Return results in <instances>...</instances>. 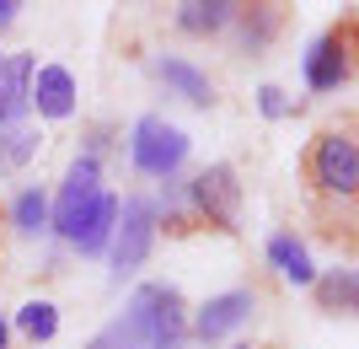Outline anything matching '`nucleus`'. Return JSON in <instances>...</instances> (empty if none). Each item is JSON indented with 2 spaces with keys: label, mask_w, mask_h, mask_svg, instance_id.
<instances>
[{
  "label": "nucleus",
  "mask_w": 359,
  "mask_h": 349,
  "mask_svg": "<svg viewBox=\"0 0 359 349\" xmlns=\"http://www.w3.org/2000/svg\"><path fill=\"white\" fill-rule=\"evenodd\" d=\"M27 86H32V60L27 54L0 60V129L22 124V113H27Z\"/></svg>",
  "instance_id": "obj_10"
},
{
  "label": "nucleus",
  "mask_w": 359,
  "mask_h": 349,
  "mask_svg": "<svg viewBox=\"0 0 359 349\" xmlns=\"http://www.w3.org/2000/svg\"><path fill=\"white\" fill-rule=\"evenodd\" d=\"M257 312V296L252 290H225V296H210V301L194 312V322H188V334L204 338V344H220L231 328H241V322Z\"/></svg>",
  "instance_id": "obj_8"
},
{
  "label": "nucleus",
  "mask_w": 359,
  "mask_h": 349,
  "mask_svg": "<svg viewBox=\"0 0 359 349\" xmlns=\"http://www.w3.org/2000/svg\"><path fill=\"white\" fill-rule=\"evenodd\" d=\"M156 76L166 81V91H177L182 103H194V107H210L215 103L210 76H204L198 65H188V60H156Z\"/></svg>",
  "instance_id": "obj_12"
},
{
  "label": "nucleus",
  "mask_w": 359,
  "mask_h": 349,
  "mask_svg": "<svg viewBox=\"0 0 359 349\" xmlns=\"http://www.w3.org/2000/svg\"><path fill=\"white\" fill-rule=\"evenodd\" d=\"M6 338H11V328H6V317H0V349H6Z\"/></svg>",
  "instance_id": "obj_23"
},
{
  "label": "nucleus",
  "mask_w": 359,
  "mask_h": 349,
  "mask_svg": "<svg viewBox=\"0 0 359 349\" xmlns=\"http://www.w3.org/2000/svg\"><path fill=\"white\" fill-rule=\"evenodd\" d=\"M0 60H6V54H0Z\"/></svg>",
  "instance_id": "obj_25"
},
{
  "label": "nucleus",
  "mask_w": 359,
  "mask_h": 349,
  "mask_svg": "<svg viewBox=\"0 0 359 349\" xmlns=\"http://www.w3.org/2000/svg\"><path fill=\"white\" fill-rule=\"evenodd\" d=\"M311 178L322 194H338V199H354L359 188V145L348 129H327V135L316 140L311 151Z\"/></svg>",
  "instance_id": "obj_6"
},
{
  "label": "nucleus",
  "mask_w": 359,
  "mask_h": 349,
  "mask_svg": "<svg viewBox=\"0 0 359 349\" xmlns=\"http://www.w3.org/2000/svg\"><path fill=\"white\" fill-rule=\"evenodd\" d=\"M236 22H241V44H247V48H263L273 38V27H279V16H273L269 6H257V11H236Z\"/></svg>",
  "instance_id": "obj_19"
},
{
  "label": "nucleus",
  "mask_w": 359,
  "mask_h": 349,
  "mask_svg": "<svg viewBox=\"0 0 359 349\" xmlns=\"http://www.w3.org/2000/svg\"><path fill=\"white\" fill-rule=\"evenodd\" d=\"M86 349H140V344H135V334L123 328V317H113V322H107V328H102L97 338H91Z\"/></svg>",
  "instance_id": "obj_20"
},
{
  "label": "nucleus",
  "mask_w": 359,
  "mask_h": 349,
  "mask_svg": "<svg viewBox=\"0 0 359 349\" xmlns=\"http://www.w3.org/2000/svg\"><path fill=\"white\" fill-rule=\"evenodd\" d=\"M97 199H102V162H97V156H75L70 162V172H65V183H60V199H54V204H48V226L60 231L65 242H70L75 237V226H81V220H86L91 215V204H97Z\"/></svg>",
  "instance_id": "obj_2"
},
{
  "label": "nucleus",
  "mask_w": 359,
  "mask_h": 349,
  "mask_svg": "<svg viewBox=\"0 0 359 349\" xmlns=\"http://www.w3.org/2000/svg\"><path fill=\"white\" fill-rule=\"evenodd\" d=\"M11 226H16V237H43L48 231V199L38 188H22L11 199Z\"/></svg>",
  "instance_id": "obj_16"
},
{
  "label": "nucleus",
  "mask_w": 359,
  "mask_h": 349,
  "mask_svg": "<svg viewBox=\"0 0 359 349\" xmlns=\"http://www.w3.org/2000/svg\"><path fill=\"white\" fill-rule=\"evenodd\" d=\"M257 107H263L269 119H285V113H290V97L279 86H263V91H257Z\"/></svg>",
  "instance_id": "obj_21"
},
{
  "label": "nucleus",
  "mask_w": 359,
  "mask_h": 349,
  "mask_svg": "<svg viewBox=\"0 0 359 349\" xmlns=\"http://www.w3.org/2000/svg\"><path fill=\"white\" fill-rule=\"evenodd\" d=\"M241 6H231V0H188V6H177V27L194 32V38H204V32H225L231 22H236Z\"/></svg>",
  "instance_id": "obj_13"
},
{
  "label": "nucleus",
  "mask_w": 359,
  "mask_h": 349,
  "mask_svg": "<svg viewBox=\"0 0 359 349\" xmlns=\"http://www.w3.org/2000/svg\"><path fill=\"white\" fill-rule=\"evenodd\" d=\"M348 65H354V32H322L311 44V54H306V86L311 91H338L348 81Z\"/></svg>",
  "instance_id": "obj_7"
},
{
  "label": "nucleus",
  "mask_w": 359,
  "mask_h": 349,
  "mask_svg": "<svg viewBox=\"0 0 359 349\" xmlns=\"http://www.w3.org/2000/svg\"><path fill=\"white\" fill-rule=\"evenodd\" d=\"M16 11H22L16 0H0V32H6V27H11V22H16Z\"/></svg>",
  "instance_id": "obj_22"
},
{
  "label": "nucleus",
  "mask_w": 359,
  "mask_h": 349,
  "mask_svg": "<svg viewBox=\"0 0 359 349\" xmlns=\"http://www.w3.org/2000/svg\"><path fill=\"white\" fill-rule=\"evenodd\" d=\"M32 151H38V135H32V129H22V124H11V129L0 135V172H16Z\"/></svg>",
  "instance_id": "obj_18"
},
{
  "label": "nucleus",
  "mask_w": 359,
  "mask_h": 349,
  "mask_svg": "<svg viewBox=\"0 0 359 349\" xmlns=\"http://www.w3.org/2000/svg\"><path fill=\"white\" fill-rule=\"evenodd\" d=\"M311 290H316V301H322V312H354V301H359V274L344 263V269L316 274Z\"/></svg>",
  "instance_id": "obj_15"
},
{
  "label": "nucleus",
  "mask_w": 359,
  "mask_h": 349,
  "mask_svg": "<svg viewBox=\"0 0 359 349\" xmlns=\"http://www.w3.org/2000/svg\"><path fill=\"white\" fill-rule=\"evenodd\" d=\"M113 226H118V199L102 194L97 204H91V215L75 226L70 247L81 253V258H97V253H107V242H113Z\"/></svg>",
  "instance_id": "obj_11"
},
{
  "label": "nucleus",
  "mask_w": 359,
  "mask_h": 349,
  "mask_svg": "<svg viewBox=\"0 0 359 349\" xmlns=\"http://www.w3.org/2000/svg\"><path fill=\"white\" fill-rule=\"evenodd\" d=\"M269 263L279 274H285L290 285H311L316 269H311V253H306V242L300 237H290V231H279V237H269Z\"/></svg>",
  "instance_id": "obj_14"
},
{
  "label": "nucleus",
  "mask_w": 359,
  "mask_h": 349,
  "mask_svg": "<svg viewBox=\"0 0 359 349\" xmlns=\"http://www.w3.org/2000/svg\"><path fill=\"white\" fill-rule=\"evenodd\" d=\"M188 204L198 210V220H210L215 231H236V215H241V183L231 162H215L204 167L194 183H188Z\"/></svg>",
  "instance_id": "obj_5"
},
{
  "label": "nucleus",
  "mask_w": 359,
  "mask_h": 349,
  "mask_svg": "<svg viewBox=\"0 0 359 349\" xmlns=\"http://www.w3.org/2000/svg\"><path fill=\"white\" fill-rule=\"evenodd\" d=\"M16 328H22L32 344H48V338L60 334V306L54 301H27L22 312H16Z\"/></svg>",
  "instance_id": "obj_17"
},
{
  "label": "nucleus",
  "mask_w": 359,
  "mask_h": 349,
  "mask_svg": "<svg viewBox=\"0 0 359 349\" xmlns=\"http://www.w3.org/2000/svg\"><path fill=\"white\" fill-rule=\"evenodd\" d=\"M231 349H252V344H231Z\"/></svg>",
  "instance_id": "obj_24"
},
{
  "label": "nucleus",
  "mask_w": 359,
  "mask_h": 349,
  "mask_svg": "<svg viewBox=\"0 0 359 349\" xmlns=\"http://www.w3.org/2000/svg\"><path fill=\"white\" fill-rule=\"evenodd\" d=\"M150 247H156V204H150V199L118 204V226H113V242H107V253H113V279H118V285L150 258Z\"/></svg>",
  "instance_id": "obj_4"
},
{
  "label": "nucleus",
  "mask_w": 359,
  "mask_h": 349,
  "mask_svg": "<svg viewBox=\"0 0 359 349\" xmlns=\"http://www.w3.org/2000/svg\"><path fill=\"white\" fill-rule=\"evenodd\" d=\"M129 156L145 178H172V172L188 162V135L177 124H166L161 113H145L135 124V140H129Z\"/></svg>",
  "instance_id": "obj_3"
},
{
  "label": "nucleus",
  "mask_w": 359,
  "mask_h": 349,
  "mask_svg": "<svg viewBox=\"0 0 359 349\" xmlns=\"http://www.w3.org/2000/svg\"><path fill=\"white\" fill-rule=\"evenodd\" d=\"M75 97H81V86H75V76L65 70V65H43V70H32L27 107H38L43 119H70Z\"/></svg>",
  "instance_id": "obj_9"
},
{
  "label": "nucleus",
  "mask_w": 359,
  "mask_h": 349,
  "mask_svg": "<svg viewBox=\"0 0 359 349\" xmlns=\"http://www.w3.org/2000/svg\"><path fill=\"white\" fill-rule=\"evenodd\" d=\"M123 328L140 349H182L188 344V306L172 285H140L123 306Z\"/></svg>",
  "instance_id": "obj_1"
}]
</instances>
